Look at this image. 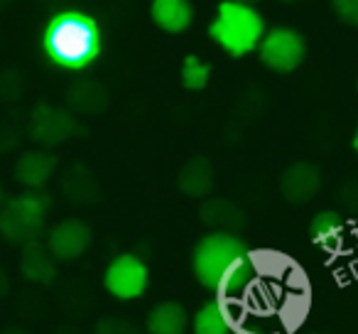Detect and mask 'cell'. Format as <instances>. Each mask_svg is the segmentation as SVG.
<instances>
[{
  "instance_id": "8",
  "label": "cell",
  "mask_w": 358,
  "mask_h": 334,
  "mask_svg": "<svg viewBox=\"0 0 358 334\" xmlns=\"http://www.w3.org/2000/svg\"><path fill=\"white\" fill-rule=\"evenodd\" d=\"M319 187H322V172L317 165L309 162H294L282 172L280 180V190H282L285 200L292 204H304L312 197H317Z\"/></svg>"
},
{
  "instance_id": "1",
  "label": "cell",
  "mask_w": 358,
  "mask_h": 334,
  "mask_svg": "<svg viewBox=\"0 0 358 334\" xmlns=\"http://www.w3.org/2000/svg\"><path fill=\"white\" fill-rule=\"evenodd\" d=\"M45 52L64 69H84L99 57L101 32L86 13L62 11L45 27Z\"/></svg>"
},
{
  "instance_id": "24",
  "label": "cell",
  "mask_w": 358,
  "mask_h": 334,
  "mask_svg": "<svg viewBox=\"0 0 358 334\" xmlns=\"http://www.w3.org/2000/svg\"><path fill=\"white\" fill-rule=\"evenodd\" d=\"M351 148H353V153L358 155V128H356V133H353V140H351Z\"/></svg>"
},
{
  "instance_id": "11",
  "label": "cell",
  "mask_w": 358,
  "mask_h": 334,
  "mask_svg": "<svg viewBox=\"0 0 358 334\" xmlns=\"http://www.w3.org/2000/svg\"><path fill=\"white\" fill-rule=\"evenodd\" d=\"M150 13H152L155 25L169 35L185 32L194 20V11L187 0H155Z\"/></svg>"
},
{
  "instance_id": "2",
  "label": "cell",
  "mask_w": 358,
  "mask_h": 334,
  "mask_svg": "<svg viewBox=\"0 0 358 334\" xmlns=\"http://www.w3.org/2000/svg\"><path fill=\"white\" fill-rule=\"evenodd\" d=\"M209 35L226 55L245 57L260 47L265 37V20L253 6L238 0L219 3L216 18L209 27Z\"/></svg>"
},
{
  "instance_id": "3",
  "label": "cell",
  "mask_w": 358,
  "mask_h": 334,
  "mask_svg": "<svg viewBox=\"0 0 358 334\" xmlns=\"http://www.w3.org/2000/svg\"><path fill=\"white\" fill-rule=\"evenodd\" d=\"M248 246L234 234L226 231H214L206 234L192 253V270L194 278L204 285L206 290L219 293L221 285L229 280V275L236 270V265L248 256Z\"/></svg>"
},
{
  "instance_id": "26",
  "label": "cell",
  "mask_w": 358,
  "mask_h": 334,
  "mask_svg": "<svg viewBox=\"0 0 358 334\" xmlns=\"http://www.w3.org/2000/svg\"><path fill=\"white\" fill-rule=\"evenodd\" d=\"M356 89H358V84H356Z\"/></svg>"
},
{
  "instance_id": "21",
  "label": "cell",
  "mask_w": 358,
  "mask_h": 334,
  "mask_svg": "<svg viewBox=\"0 0 358 334\" xmlns=\"http://www.w3.org/2000/svg\"><path fill=\"white\" fill-rule=\"evenodd\" d=\"M96 334H138V329L125 319H103Z\"/></svg>"
},
{
  "instance_id": "5",
  "label": "cell",
  "mask_w": 358,
  "mask_h": 334,
  "mask_svg": "<svg viewBox=\"0 0 358 334\" xmlns=\"http://www.w3.org/2000/svg\"><path fill=\"white\" fill-rule=\"evenodd\" d=\"M258 52L268 69L278 71V74H289L304 62L307 42L292 27H275V30L265 32Z\"/></svg>"
},
{
  "instance_id": "7",
  "label": "cell",
  "mask_w": 358,
  "mask_h": 334,
  "mask_svg": "<svg viewBox=\"0 0 358 334\" xmlns=\"http://www.w3.org/2000/svg\"><path fill=\"white\" fill-rule=\"evenodd\" d=\"M91 239V229L84 221L66 219L50 231V253L59 260H71L89 249Z\"/></svg>"
},
{
  "instance_id": "19",
  "label": "cell",
  "mask_w": 358,
  "mask_h": 334,
  "mask_svg": "<svg viewBox=\"0 0 358 334\" xmlns=\"http://www.w3.org/2000/svg\"><path fill=\"white\" fill-rule=\"evenodd\" d=\"M209 76H211V67L204 64L199 57L189 55L185 60V64H182V84L189 91H201L209 84Z\"/></svg>"
},
{
  "instance_id": "9",
  "label": "cell",
  "mask_w": 358,
  "mask_h": 334,
  "mask_svg": "<svg viewBox=\"0 0 358 334\" xmlns=\"http://www.w3.org/2000/svg\"><path fill=\"white\" fill-rule=\"evenodd\" d=\"M32 138L42 145H57L64 138L74 133V120L64 111L50 109V106H40L32 113Z\"/></svg>"
},
{
  "instance_id": "23",
  "label": "cell",
  "mask_w": 358,
  "mask_h": 334,
  "mask_svg": "<svg viewBox=\"0 0 358 334\" xmlns=\"http://www.w3.org/2000/svg\"><path fill=\"white\" fill-rule=\"evenodd\" d=\"M6 293H8V278H6V273L0 270V298H3Z\"/></svg>"
},
{
  "instance_id": "17",
  "label": "cell",
  "mask_w": 358,
  "mask_h": 334,
  "mask_svg": "<svg viewBox=\"0 0 358 334\" xmlns=\"http://www.w3.org/2000/svg\"><path fill=\"white\" fill-rule=\"evenodd\" d=\"M341 229H343V219L338 211H319L317 216L312 219L309 224V234H312V241L317 246H324V249H331L334 244L338 241L341 236Z\"/></svg>"
},
{
  "instance_id": "16",
  "label": "cell",
  "mask_w": 358,
  "mask_h": 334,
  "mask_svg": "<svg viewBox=\"0 0 358 334\" xmlns=\"http://www.w3.org/2000/svg\"><path fill=\"white\" fill-rule=\"evenodd\" d=\"M201 219L206 226H214V229H238L245 221L238 207L226 200H214L201 207Z\"/></svg>"
},
{
  "instance_id": "25",
  "label": "cell",
  "mask_w": 358,
  "mask_h": 334,
  "mask_svg": "<svg viewBox=\"0 0 358 334\" xmlns=\"http://www.w3.org/2000/svg\"><path fill=\"white\" fill-rule=\"evenodd\" d=\"M236 334H255V332H248V329H238Z\"/></svg>"
},
{
  "instance_id": "10",
  "label": "cell",
  "mask_w": 358,
  "mask_h": 334,
  "mask_svg": "<svg viewBox=\"0 0 358 334\" xmlns=\"http://www.w3.org/2000/svg\"><path fill=\"white\" fill-rule=\"evenodd\" d=\"M57 170V158L45 150H32L25 153L15 165V177L30 190H40Z\"/></svg>"
},
{
  "instance_id": "15",
  "label": "cell",
  "mask_w": 358,
  "mask_h": 334,
  "mask_svg": "<svg viewBox=\"0 0 358 334\" xmlns=\"http://www.w3.org/2000/svg\"><path fill=\"white\" fill-rule=\"evenodd\" d=\"M52 258H55V256L47 253L37 241L35 244H27L25 253H22V275H25L27 280H32V283H42V285L50 283L57 273Z\"/></svg>"
},
{
  "instance_id": "4",
  "label": "cell",
  "mask_w": 358,
  "mask_h": 334,
  "mask_svg": "<svg viewBox=\"0 0 358 334\" xmlns=\"http://www.w3.org/2000/svg\"><path fill=\"white\" fill-rule=\"evenodd\" d=\"M47 200L40 192H25L0 211V234L17 244H35L45 224Z\"/></svg>"
},
{
  "instance_id": "18",
  "label": "cell",
  "mask_w": 358,
  "mask_h": 334,
  "mask_svg": "<svg viewBox=\"0 0 358 334\" xmlns=\"http://www.w3.org/2000/svg\"><path fill=\"white\" fill-rule=\"evenodd\" d=\"M99 96L101 99H106L103 89H101L99 84H94V81H89V84L74 86L71 94H69V101H71L74 109L84 111V113H101L103 104H99Z\"/></svg>"
},
{
  "instance_id": "22",
  "label": "cell",
  "mask_w": 358,
  "mask_h": 334,
  "mask_svg": "<svg viewBox=\"0 0 358 334\" xmlns=\"http://www.w3.org/2000/svg\"><path fill=\"white\" fill-rule=\"evenodd\" d=\"M338 200H341L346 207H351V209H358V177L351 182H346V185L338 190Z\"/></svg>"
},
{
  "instance_id": "14",
  "label": "cell",
  "mask_w": 358,
  "mask_h": 334,
  "mask_svg": "<svg viewBox=\"0 0 358 334\" xmlns=\"http://www.w3.org/2000/svg\"><path fill=\"white\" fill-rule=\"evenodd\" d=\"M177 182H179V190L185 192V195L201 197L211 190V185H214V167H211L209 160L194 158L182 167Z\"/></svg>"
},
{
  "instance_id": "20",
  "label": "cell",
  "mask_w": 358,
  "mask_h": 334,
  "mask_svg": "<svg viewBox=\"0 0 358 334\" xmlns=\"http://www.w3.org/2000/svg\"><path fill=\"white\" fill-rule=\"evenodd\" d=\"M334 11H336V18L341 22L358 27V0H336Z\"/></svg>"
},
{
  "instance_id": "13",
  "label": "cell",
  "mask_w": 358,
  "mask_h": 334,
  "mask_svg": "<svg viewBox=\"0 0 358 334\" xmlns=\"http://www.w3.org/2000/svg\"><path fill=\"white\" fill-rule=\"evenodd\" d=\"M192 329H194V334H234V324H231L224 300L216 298L201 305L194 314Z\"/></svg>"
},
{
  "instance_id": "6",
  "label": "cell",
  "mask_w": 358,
  "mask_h": 334,
  "mask_svg": "<svg viewBox=\"0 0 358 334\" xmlns=\"http://www.w3.org/2000/svg\"><path fill=\"white\" fill-rule=\"evenodd\" d=\"M148 265L133 253H123L113 258L106 268L103 285L113 298L118 300H135L148 290Z\"/></svg>"
},
{
  "instance_id": "12",
  "label": "cell",
  "mask_w": 358,
  "mask_h": 334,
  "mask_svg": "<svg viewBox=\"0 0 358 334\" xmlns=\"http://www.w3.org/2000/svg\"><path fill=\"white\" fill-rule=\"evenodd\" d=\"M189 327V314L179 302H159L148 314L150 334H185Z\"/></svg>"
}]
</instances>
